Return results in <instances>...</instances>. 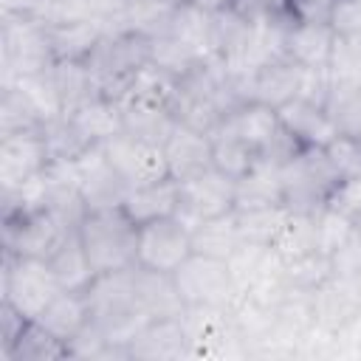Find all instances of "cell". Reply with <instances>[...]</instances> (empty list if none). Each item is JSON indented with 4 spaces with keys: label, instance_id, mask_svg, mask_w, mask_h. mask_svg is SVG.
<instances>
[{
    "label": "cell",
    "instance_id": "6da1fadb",
    "mask_svg": "<svg viewBox=\"0 0 361 361\" xmlns=\"http://www.w3.org/2000/svg\"><path fill=\"white\" fill-rule=\"evenodd\" d=\"M76 234L96 268V274L135 268L138 226L118 209H96L82 217Z\"/></svg>",
    "mask_w": 361,
    "mask_h": 361
},
{
    "label": "cell",
    "instance_id": "7a4b0ae2",
    "mask_svg": "<svg viewBox=\"0 0 361 361\" xmlns=\"http://www.w3.org/2000/svg\"><path fill=\"white\" fill-rule=\"evenodd\" d=\"M279 169H282L285 206L290 212L316 214L322 206H327V200L333 197L336 186L341 183V178L333 169L324 147H302Z\"/></svg>",
    "mask_w": 361,
    "mask_h": 361
},
{
    "label": "cell",
    "instance_id": "3957f363",
    "mask_svg": "<svg viewBox=\"0 0 361 361\" xmlns=\"http://www.w3.org/2000/svg\"><path fill=\"white\" fill-rule=\"evenodd\" d=\"M149 62V39L130 28H107L99 48L87 59L96 73L99 90L107 99H116L127 90L130 79Z\"/></svg>",
    "mask_w": 361,
    "mask_h": 361
},
{
    "label": "cell",
    "instance_id": "277c9868",
    "mask_svg": "<svg viewBox=\"0 0 361 361\" xmlns=\"http://www.w3.org/2000/svg\"><path fill=\"white\" fill-rule=\"evenodd\" d=\"M0 51H3V85L17 82L20 76L45 73L56 65L51 51L48 25L37 17H3L0 25Z\"/></svg>",
    "mask_w": 361,
    "mask_h": 361
},
{
    "label": "cell",
    "instance_id": "5b68a950",
    "mask_svg": "<svg viewBox=\"0 0 361 361\" xmlns=\"http://www.w3.org/2000/svg\"><path fill=\"white\" fill-rule=\"evenodd\" d=\"M3 302H8L14 310H20L25 319H37L54 299L62 293L59 279L54 276L48 259L42 257H23L3 251Z\"/></svg>",
    "mask_w": 361,
    "mask_h": 361
},
{
    "label": "cell",
    "instance_id": "8992f818",
    "mask_svg": "<svg viewBox=\"0 0 361 361\" xmlns=\"http://www.w3.org/2000/svg\"><path fill=\"white\" fill-rule=\"evenodd\" d=\"M172 282L186 307H226L231 310L240 302V288L231 276L226 259L192 254L172 271Z\"/></svg>",
    "mask_w": 361,
    "mask_h": 361
},
{
    "label": "cell",
    "instance_id": "52a82bcc",
    "mask_svg": "<svg viewBox=\"0 0 361 361\" xmlns=\"http://www.w3.org/2000/svg\"><path fill=\"white\" fill-rule=\"evenodd\" d=\"M71 231L76 228H71L51 209L11 212V214H3V251L48 259Z\"/></svg>",
    "mask_w": 361,
    "mask_h": 361
},
{
    "label": "cell",
    "instance_id": "ba28073f",
    "mask_svg": "<svg viewBox=\"0 0 361 361\" xmlns=\"http://www.w3.org/2000/svg\"><path fill=\"white\" fill-rule=\"evenodd\" d=\"M192 254H195L192 251V228L178 214L138 226V243H135V265L138 268L172 274Z\"/></svg>",
    "mask_w": 361,
    "mask_h": 361
},
{
    "label": "cell",
    "instance_id": "9c48e42d",
    "mask_svg": "<svg viewBox=\"0 0 361 361\" xmlns=\"http://www.w3.org/2000/svg\"><path fill=\"white\" fill-rule=\"evenodd\" d=\"M180 186V212L178 217L189 226L200 220L226 217L237 206V180L223 175L220 169L209 166L186 180H178Z\"/></svg>",
    "mask_w": 361,
    "mask_h": 361
},
{
    "label": "cell",
    "instance_id": "30bf717a",
    "mask_svg": "<svg viewBox=\"0 0 361 361\" xmlns=\"http://www.w3.org/2000/svg\"><path fill=\"white\" fill-rule=\"evenodd\" d=\"M183 327L189 336V358H223L245 355L234 316L226 307H186Z\"/></svg>",
    "mask_w": 361,
    "mask_h": 361
},
{
    "label": "cell",
    "instance_id": "8fae6325",
    "mask_svg": "<svg viewBox=\"0 0 361 361\" xmlns=\"http://www.w3.org/2000/svg\"><path fill=\"white\" fill-rule=\"evenodd\" d=\"M51 164V149L42 130L0 135V192L20 189L39 178Z\"/></svg>",
    "mask_w": 361,
    "mask_h": 361
},
{
    "label": "cell",
    "instance_id": "7c38bea8",
    "mask_svg": "<svg viewBox=\"0 0 361 361\" xmlns=\"http://www.w3.org/2000/svg\"><path fill=\"white\" fill-rule=\"evenodd\" d=\"M102 147H104V155L110 158V164L116 166V172L124 178V183L130 189L172 178L161 144H149V141H141L130 133H118L110 141H104Z\"/></svg>",
    "mask_w": 361,
    "mask_h": 361
},
{
    "label": "cell",
    "instance_id": "4fadbf2b",
    "mask_svg": "<svg viewBox=\"0 0 361 361\" xmlns=\"http://www.w3.org/2000/svg\"><path fill=\"white\" fill-rule=\"evenodd\" d=\"M76 161V175H79V192L87 206V212L96 209H118L130 192L124 178L116 172L110 158L104 155L102 144H90Z\"/></svg>",
    "mask_w": 361,
    "mask_h": 361
},
{
    "label": "cell",
    "instance_id": "5bb4252c",
    "mask_svg": "<svg viewBox=\"0 0 361 361\" xmlns=\"http://www.w3.org/2000/svg\"><path fill=\"white\" fill-rule=\"evenodd\" d=\"M299 87H302V68L290 62L288 56H276V59L262 62L257 71H251L243 79L240 99L282 107L285 102L299 96Z\"/></svg>",
    "mask_w": 361,
    "mask_h": 361
},
{
    "label": "cell",
    "instance_id": "9a60e30c",
    "mask_svg": "<svg viewBox=\"0 0 361 361\" xmlns=\"http://www.w3.org/2000/svg\"><path fill=\"white\" fill-rule=\"evenodd\" d=\"M310 310L316 330L336 336L344 330L355 316H361V296L350 276H330L316 290H310Z\"/></svg>",
    "mask_w": 361,
    "mask_h": 361
},
{
    "label": "cell",
    "instance_id": "2e32d148",
    "mask_svg": "<svg viewBox=\"0 0 361 361\" xmlns=\"http://www.w3.org/2000/svg\"><path fill=\"white\" fill-rule=\"evenodd\" d=\"M130 361H178L189 358V336L180 316L149 319L127 344Z\"/></svg>",
    "mask_w": 361,
    "mask_h": 361
},
{
    "label": "cell",
    "instance_id": "e0dca14e",
    "mask_svg": "<svg viewBox=\"0 0 361 361\" xmlns=\"http://www.w3.org/2000/svg\"><path fill=\"white\" fill-rule=\"evenodd\" d=\"M279 113V121L282 127L302 144V147H327L336 135H338V127L336 121L330 118L327 107L324 104H316L310 99H290L285 102L282 107H276Z\"/></svg>",
    "mask_w": 361,
    "mask_h": 361
},
{
    "label": "cell",
    "instance_id": "ac0fdd59",
    "mask_svg": "<svg viewBox=\"0 0 361 361\" xmlns=\"http://www.w3.org/2000/svg\"><path fill=\"white\" fill-rule=\"evenodd\" d=\"M164 155L169 175L175 180H186L212 166V135L178 121L172 135L164 141Z\"/></svg>",
    "mask_w": 361,
    "mask_h": 361
},
{
    "label": "cell",
    "instance_id": "d6986e66",
    "mask_svg": "<svg viewBox=\"0 0 361 361\" xmlns=\"http://www.w3.org/2000/svg\"><path fill=\"white\" fill-rule=\"evenodd\" d=\"M121 212L135 223H152V220H164V217H175L180 212V186L175 178H164L155 183H144V186H133L121 203Z\"/></svg>",
    "mask_w": 361,
    "mask_h": 361
},
{
    "label": "cell",
    "instance_id": "ffe728a7",
    "mask_svg": "<svg viewBox=\"0 0 361 361\" xmlns=\"http://www.w3.org/2000/svg\"><path fill=\"white\" fill-rule=\"evenodd\" d=\"M333 42H336V34L327 23L290 20V25L285 31V56L305 71L327 68L330 54H333Z\"/></svg>",
    "mask_w": 361,
    "mask_h": 361
},
{
    "label": "cell",
    "instance_id": "44dd1931",
    "mask_svg": "<svg viewBox=\"0 0 361 361\" xmlns=\"http://www.w3.org/2000/svg\"><path fill=\"white\" fill-rule=\"evenodd\" d=\"M34 322L45 327L54 338H59L65 347H71V341H76L90 327V307L82 290H62Z\"/></svg>",
    "mask_w": 361,
    "mask_h": 361
},
{
    "label": "cell",
    "instance_id": "7402d4cb",
    "mask_svg": "<svg viewBox=\"0 0 361 361\" xmlns=\"http://www.w3.org/2000/svg\"><path fill=\"white\" fill-rule=\"evenodd\" d=\"M135 296L147 319H172V316H183L186 310L172 282V274H158L135 265Z\"/></svg>",
    "mask_w": 361,
    "mask_h": 361
},
{
    "label": "cell",
    "instance_id": "603a6c76",
    "mask_svg": "<svg viewBox=\"0 0 361 361\" xmlns=\"http://www.w3.org/2000/svg\"><path fill=\"white\" fill-rule=\"evenodd\" d=\"M121 124L124 133L149 141V144H161L172 135V130L178 127V118L172 113V107L164 104H152V102H135V99H121Z\"/></svg>",
    "mask_w": 361,
    "mask_h": 361
},
{
    "label": "cell",
    "instance_id": "cb8c5ba5",
    "mask_svg": "<svg viewBox=\"0 0 361 361\" xmlns=\"http://www.w3.org/2000/svg\"><path fill=\"white\" fill-rule=\"evenodd\" d=\"M262 206H285L282 192V169L279 164L259 158L243 178H237V209H262Z\"/></svg>",
    "mask_w": 361,
    "mask_h": 361
},
{
    "label": "cell",
    "instance_id": "d4e9b609",
    "mask_svg": "<svg viewBox=\"0 0 361 361\" xmlns=\"http://www.w3.org/2000/svg\"><path fill=\"white\" fill-rule=\"evenodd\" d=\"M48 37L56 62H87L104 37V25L96 20H73L48 25Z\"/></svg>",
    "mask_w": 361,
    "mask_h": 361
},
{
    "label": "cell",
    "instance_id": "484cf974",
    "mask_svg": "<svg viewBox=\"0 0 361 361\" xmlns=\"http://www.w3.org/2000/svg\"><path fill=\"white\" fill-rule=\"evenodd\" d=\"M257 161H259L257 147L248 144V141L237 133V127L228 121V116H226L223 124L212 133V166L237 180V178H243Z\"/></svg>",
    "mask_w": 361,
    "mask_h": 361
},
{
    "label": "cell",
    "instance_id": "4316f807",
    "mask_svg": "<svg viewBox=\"0 0 361 361\" xmlns=\"http://www.w3.org/2000/svg\"><path fill=\"white\" fill-rule=\"evenodd\" d=\"M48 265H51L54 276L59 279L62 290H82V293H85V290L93 285V279L99 276L76 231H71V234L54 248V254L48 257Z\"/></svg>",
    "mask_w": 361,
    "mask_h": 361
},
{
    "label": "cell",
    "instance_id": "83f0119b",
    "mask_svg": "<svg viewBox=\"0 0 361 361\" xmlns=\"http://www.w3.org/2000/svg\"><path fill=\"white\" fill-rule=\"evenodd\" d=\"M73 121V127L82 133V138L87 144H104L110 141L113 135L124 133V124H121V107L116 99H107V96H96L90 102H85L79 110H73L68 116Z\"/></svg>",
    "mask_w": 361,
    "mask_h": 361
},
{
    "label": "cell",
    "instance_id": "f1b7e54d",
    "mask_svg": "<svg viewBox=\"0 0 361 361\" xmlns=\"http://www.w3.org/2000/svg\"><path fill=\"white\" fill-rule=\"evenodd\" d=\"M228 121L237 127V133L257 147V152L262 155L276 138L279 133L285 130L282 121H279V113L276 107L271 104H262V102H243L240 107H234L228 113Z\"/></svg>",
    "mask_w": 361,
    "mask_h": 361
},
{
    "label": "cell",
    "instance_id": "f546056e",
    "mask_svg": "<svg viewBox=\"0 0 361 361\" xmlns=\"http://www.w3.org/2000/svg\"><path fill=\"white\" fill-rule=\"evenodd\" d=\"M192 228V251L195 254H206V257H217V259H228L240 245H243V234L237 228V217L234 212L226 217H214V220H200Z\"/></svg>",
    "mask_w": 361,
    "mask_h": 361
},
{
    "label": "cell",
    "instance_id": "4dcf8cb0",
    "mask_svg": "<svg viewBox=\"0 0 361 361\" xmlns=\"http://www.w3.org/2000/svg\"><path fill=\"white\" fill-rule=\"evenodd\" d=\"M51 73H54L56 90L62 96L65 116H71L73 110H79L85 102L102 96L99 82H96V73L90 71L87 62H56L51 68Z\"/></svg>",
    "mask_w": 361,
    "mask_h": 361
},
{
    "label": "cell",
    "instance_id": "1f68e13d",
    "mask_svg": "<svg viewBox=\"0 0 361 361\" xmlns=\"http://www.w3.org/2000/svg\"><path fill=\"white\" fill-rule=\"evenodd\" d=\"M285 262L305 257L310 251H319V231H316V214L310 212H288L274 245H271Z\"/></svg>",
    "mask_w": 361,
    "mask_h": 361
},
{
    "label": "cell",
    "instance_id": "d6a6232c",
    "mask_svg": "<svg viewBox=\"0 0 361 361\" xmlns=\"http://www.w3.org/2000/svg\"><path fill=\"white\" fill-rule=\"evenodd\" d=\"M175 90H178V79L172 73H166L164 68H158L155 62H147L127 85V90L118 96L121 99H135V102H152V104H164L172 107L175 102Z\"/></svg>",
    "mask_w": 361,
    "mask_h": 361
},
{
    "label": "cell",
    "instance_id": "836d02e7",
    "mask_svg": "<svg viewBox=\"0 0 361 361\" xmlns=\"http://www.w3.org/2000/svg\"><path fill=\"white\" fill-rule=\"evenodd\" d=\"M316 231H319V251L327 257H336L338 251L350 248L358 240V223L347 212L330 203L316 212Z\"/></svg>",
    "mask_w": 361,
    "mask_h": 361
},
{
    "label": "cell",
    "instance_id": "e575fe53",
    "mask_svg": "<svg viewBox=\"0 0 361 361\" xmlns=\"http://www.w3.org/2000/svg\"><path fill=\"white\" fill-rule=\"evenodd\" d=\"M288 206H262V209H237V228L243 234V243H259V245H274L285 217Z\"/></svg>",
    "mask_w": 361,
    "mask_h": 361
},
{
    "label": "cell",
    "instance_id": "d590c367",
    "mask_svg": "<svg viewBox=\"0 0 361 361\" xmlns=\"http://www.w3.org/2000/svg\"><path fill=\"white\" fill-rule=\"evenodd\" d=\"M0 135L11 133H31V130H45L39 113L31 107L25 93L17 85H3L0 87Z\"/></svg>",
    "mask_w": 361,
    "mask_h": 361
},
{
    "label": "cell",
    "instance_id": "8d00e7d4",
    "mask_svg": "<svg viewBox=\"0 0 361 361\" xmlns=\"http://www.w3.org/2000/svg\"><path fill=\"white\" fill-rule=\"evenodd\" d=\"M56 358H68V347L37 322H28V327L6 355V361H56Z\"/></svg>",
    "mask_w": 361,
    "mask_h": 361
},
{
    "label": "cell",
    "instance_id": "74e56055",
    "mask_svg": "<svg viewBox=\"0 0 361 361\" xmlns=\"http://www.w3.org/2000/svg\"><path fill=\"white\" fill-rule=\"evenodd\" d=\"M327 76L333 87H361V37H336Z\"/></svg>",
    "mask_w": 361,
    "mask_h": 361
},
{
    "label": "cell",
    "instance_id": "f35d334b",
    "mask_svg": "<svg viewBox=\"0 0 361 361\" xmlns=\"http://www.w3.org/2000/svg\"><path fill=\"white\" fill-rule=\"evenodd\" d=\"M330 276H333V259L322 251H310L305 257H296V259L285 262V279H288L290 290L310 293L322 282H327Z\"/></svg>",
    "mask_w": 361,
    "mask_h": 361
},
{
    "label": "cell",
    "instance_id": "ab89813d",
    "mask_svg": "<svg viewBox=\"0 0 361 361\" xmlns=\"http://www.w3.org/2000/svg\"><path fill=\"white\" fill-rule=\"evenodd\" d=\"M324 152H327V158H330V164H333V169L338 172L341 180L355 178V175L361 172V138L338 133V135L324 147Z\"/></svg>",
    "mask_w": 361,
    "mask_h": 361
},
{
    "label": "cell",
    "instance_id": "60d3db41",
    "mask_svg": "<svg viewBox=\"0 0 361 361\" xmlns=\"http://www.w3.org/2000/svg\"><path fill=\"white\" fill-rule=\"evenodd\" d=\"M231 8L248 23H274L290 17V0H231Z\"/></svg>",
    "mask_w": 361,
    "mask_h": 361
},
{
    "label": "cell",
    "instance_id": "b9f144b4",
    "mask_svg": "<svg viewBox=\"0 0 361 361\" xmlns=\"http://www.w3.org/2000/svg\"><path fill=\"white\" fill-rule=\"evenodd\" d=\"M327 25L336 37H361V0H333Z\"/></svg>",
    "mask_w": 361,
    "mask_h": 361
},
{
    "label": "cell",
    "instance_id": "7bdbcfd3",
    "mask_svg": "<svg viewBox=\"0 0 361 361\" xmlns=\"http://www.w3.org/2000/svg\"><path fill=\"white\" fill-rule=\"evenodd\" d=\"M79 6L87 20H96L104 28H121L130 0H79Z\"/></svg>",
    "mask_w": 361,
    "mask_h": 361
},
{
    "label": "cell",
    "instance_id": "ee69618b",
    "mask_svg": "<svg viewBox=\"0 0 361 361\" xmlns=\"http://www.w3.org/2000/svg\"><path fill=\"white\" fill-rule=\"evenodd\" d=\"M31 319H25L20 310H14L8 302H0V358L6 361V355L11 353V347L17 344V338L23 336V330L28 327Z\"/></svg>",
    "mask_w": 361,
    "mask_h": 361
},
{
    "label": "cell",
    "instance_id": "f6af8a7d",
    "mask_svg": "<svg viewBox=\"0 0 361 361\" xmlns=\"http://www.w3.org/2000/svg\"><path fill=\"white\" fill-rule=\"evenodd\" d=\"M327 203L336 206V209H341V212H347L353 220H358L361 217V172L355 178L341 180Z\"/></svg>",
    "mask_w": 361,
    "mask_h": 361
},
{
    "label": "cell",
    "instance_id": "bcb514c9",
    "mask_svg": "<svg viewBox=\"0 0 361 361\" xmlns=\"http://www.w3.org/2000/svg\"><path fill=\"white\" fill-rule=\"evenodd\" d=\"M333 0H290V17L299 23H327Z\"/></svg>",
    "mask_w": 361,
    "mask_h": 361
},
{
    "label": "cell",
    "instance_id": "7dc6e473",
    "mask_svg": "<svg viewBox=\"0 0 361 361\" xmlns=\"http://www.w3.org/2000/svg\"><path fill=\"white\" fill-rule=\"evenodd\" d=\"M350 282L355 285V290H358V296H361V265H358V268L350 274Z\"/></svg>",
    "mask_w": 361,
    "mask_h": 361
},
{
    "label": "cell",
    "instance_id": "c3c4849f",
    "mask_svg": "<svg viewBox=\"0 0 361 361\" xmlns=\"http://www.w3.org/2000/svg\"><path fill=\"white\" fill-rule=\"evenodd\" d=\"M358 358H361V347H358Z\"/></svg>",
    "mask_w": 361,
    "mask_h": 361
}]
</instances>
